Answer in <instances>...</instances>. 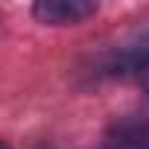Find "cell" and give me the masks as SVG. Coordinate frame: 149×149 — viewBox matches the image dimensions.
Instances as JSON below:
<instances>
[{
	"label": "cell",
	"mask_w": 149,
	"mask_h": 149,
	"mask_svg": "<svg viewBox=\"0 0 149 149\" xmlns=\"http://www.w3.org/2000/svg\"><path fill=\"white\" fill-rule=\"evenodd\" d=\"M105 70L111 76H129V73H140L143 76L149 70V32L134 35V38L123 41L120 47H114L108 61H105Z\"/></svg>",
	"instance_id": "cell-1"
},
{
	"label": "cell",
	"mask_w": 149,
	"mask_h": 149,
	"mask_svg": "<svg viewBox=\"0 0 149 149\" xmlns=\"http://www.w3.org/2000/svg\"><path fill=\"white\" fill-rule=\"evenodd\" d=\"M97 12V3L91 0H38L32 6V15L41 24H79Z\"/></svg>",
	"instance_id": "cell-2"
},
{
	"label": "cell",
	"mask_w": 149,
	"mask_h": 149,
	"mask_svg": "<svg viewBox=\"0 0 149 149\" xmlns=\"http://www.w3.org/2000/svg\"><path fill=\"white\" fill-rule=\"evenodd\" d=\"M102 149H149V117H123L111 123Z\"/></svg>",
	"instance_id": "cell-3"
},
{
	"label": "cell",
	"mask_w": 149,
	"mask_h": 149,
	"mask_svg": "<svg viewBox=\"0 0 149 149\" xmlns=\"http://www.w3.org/2000/svg\"><path fill=\"white\" fill-rule=\"evenodd\" d=\"M143 85H146V91H149V70L143 73Z\"/></svg>",
	"instance_id": "cell-4"
},
{
	"label": "cell",
	"mask_w": 149,
	"mask_h": 149,
	"mask_svg": "<svg viewBox=\"0 0 149 149\" xmlns=\"http://www.w3.org/2000/svg\"><path fill=\"white\" fill-rule=\"evenodd\" d=\"M3 149H9V146H3Z\"/></svg>",
	"instance_id": "cell-5"
}]
</instances>
